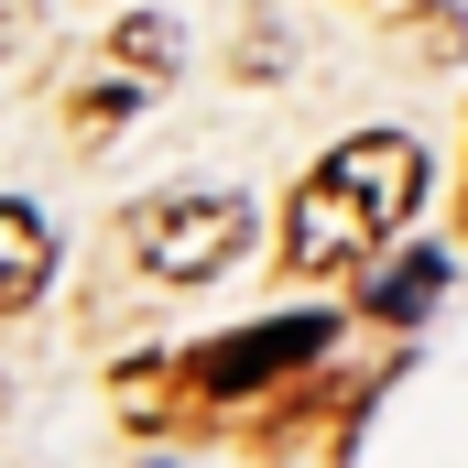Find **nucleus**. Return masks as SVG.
Here are the masks:
<instances>
[{
	"label": "nucleus",
	"instance_id": "nucleus-1",
	"mask_svg": "<svg viewBox=\"0 0 468 468\" xmlns=\"http://www.w3.org/2000/svg\"><path fill=\"white\" fill-rule=\"evenodd\" d=\"M425 197V153L403 131H349L305 186H294V218H283V272H349L381 239L414 218Z\"/></svg>",
	"mask_w": 468,
	"mask_h": 468
},
{
	"label": "nucleus",
	"instance_id": "nucleus-2",
	"mask_svg": "<svg viewBox=\"0 0 468 468\" xmlns=\"http://www.w3.org/2000/svg\"><path fill=\"white\" fill-rule=\"evenodd\" d=\"M239 239H250V197L229 186H186V197H153V207H131V261L153 272V283H207V272H229Z\"/></svg>",
	"mask_w": 468,
	"mask_h": 468
},
{
	"label": "nucleus",
	"instance_id": "nucleus-3",
	"mask_svg": "<svg viewBox=\"0 0 468 468\" xmlns=\"http://www.w3.org/2000/svg\"><path fill=\"white\" fill-rule=\"evenodd\" d=\"M316 349H327V316H261V327L218 338V349H197L186 381H197V392H261V381H294Z\"/></svg>",
	"mask_w": 468,
	"mask_h": 468
},
{
	"label": "nucleus",
	"instance_id": "nucleus-4",
	"mask_svg": "<svg viewBox=\"0 0 468 468\" xmlns=\"http://www.w3.org/2000/svg\"><path fill=\"white\" fill-rule=\"evenodd\" d=\"M44 272H55V229H44L22 197H0V316H11V305H33V294H44Z\"/></svg>",
	"mask_w": 468,
	"mask_h": 468
},
{
	"label": "nucleus",
	"instance_id": "nucleus-5",
	"mask_svg": "<svg viewBox=\"0 0 468 468\" xmlns=\"http://www.w3.org/2000/svg\"><path fill=\"white\" fill-rule=\"evenodd\" d=\"M436 283H447V261H436V250H414V261H403V272H392V283L370 294V316H392V327H414V316L436 305Z\"/></svg>",
	"mask_w": 468,
	"mask_h": 468
},
{
	"label": "nucleus",
	"instance_id": "nucleus-6",
	"mask_svg": "<svg viewBox=\"0 0 468 468\" xmlns=\"http://www.w3.org/2000/svg\"><path fill=\"white\" fill-rule=\"evenodd\" d=\"M110 55L131 66V77H164V66H175V22H164V11H131V22L110 33Z\"/></svg>",
	"mask_w": 468,
	"mask_h": 468
},
{
	"label": "nucleus",
	"instance_id": "nucleus-7",
	"mask_svg": "<svg viewBox=\"0 0 468 468\" xmlns=\"http://www.w3.org/2000/svg\"><path fill=\"white\" fill-rule=\"evenodd\" d=\"M131 110H142V88L120 77V88H99V99H77V131H110V120H131Z\"/></svg>",
	"mask_w": 468,
	"mask_h": 468
}]
</instances>
